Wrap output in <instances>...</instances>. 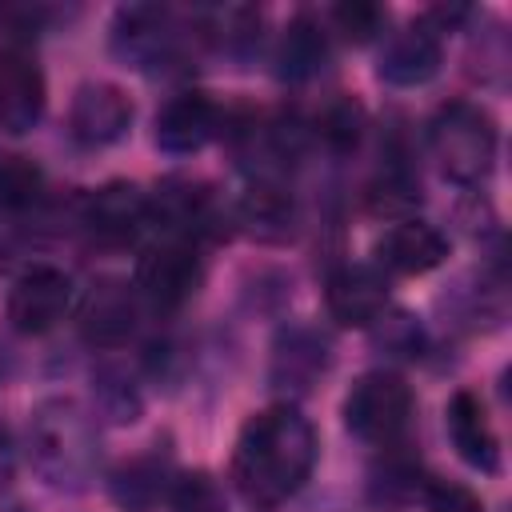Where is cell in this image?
<instances>
[{
  "instance_id": "6da1fadb",
  "label": "cell",
  "mask_w": 512,
  "mask_h": 512,
  "mask_svg": "<svg viewBox=\"0 0 512 512\" xmlns=\"http://www.w3.org/2000/svg\"><path fill=\"white\" fill-rule=\"evenodd\" d=\"M312 460H316L312 424L296 408L276 404L256 412L240 428V440L232 452V484L248 504L272 508L308 480Z\"/></svg>"
},
{
  "instance_id": "7a4b0ae2",
  "label": "cell",
  "mask_w": 512,
  "mask_h": 512,
  "mask_svg": "<svg viewBox=\"0 0 512 512\" xmlns=\"http://www.w3.org/2000/svg\"><path fill=\"white\" fill-rule=\"evenodd\" d=\"M432 148H436V160L440 168L452 176V180H476L488 172L492 164V152H496V128L488 120V112H480L476 104H448L436 112L432 120Z\"/></svg>"
},
{
  "instance_id": "3957f363",
  "label": "cell",
  "mask_w": 512,
  "mask_h": 512,
  "mask_svg": "<svg viewBox=\"0 0 512 512\" xmlns=\"http://www.w3.org/2000/svg\"><path fill=\"white\" fill-rule=\"evenodd\" d=\"M412 420V392L396 372H368L344 400V424L372 444H392Z\"/></svg>"
},
{
  "instance_id": "277c9868",
  "label": "cell",
  "mask_w": 512,
  "mask_h": 512,
  "mask_svg": "<svg viewBox=\"0 0 512 512\" xmlns=\"http://www.w3.org/2000/svg\"><path fill=\"white\" fill-rule=\"evenodd\" d=\"M68 300H72V280L60 268L36 264V268H28L12 284V292H8V320H12L16 332L40 336V332H48V328H56L64 320Z\"/></svg>"
},
{
  "instance_id": "5b68a950",
  "label": "cell",
  "mask_w": 512,
  "mask_h": 512,
  "mask_svg": "<svg viewBox=\"0 0 512 512\" xmlns=\"http://www.w3.org/2000/svg\"><path fill=\"white\" fill-rule=\"evenodd\" d=\"M200 284V256L192 244L184 240H164L152 244L140 260H136V288L160 304V308H176L184 304Z\"/></svg>"
},
{
  "instance_id": "8992f818",
  "label": "cell",
  "mask_w": 512,
  "mask_h": 512,
  "mask_svg": "<svg viewBox=\"0 0 512 512\" xmlns=\"http://www.w3.org/2000/svg\"><path fill=\"white\" fill-rule=\"evenodd\" d=\"M68 124H72V136H76L80 144H92V148L112 144V140H120V136L128 132V124H132V100H128V92L116 88V84H104V80L84 84V88L76 92V100H72Z\"/></svg>"
},
{
  "instance_id": "52a82bcc",
  "label": "cell",
  "mask_w": 512,
  "mask_h": 512,
  "mask_svg": "<svg viewBox=\"0 0 512 512\" xmlns=\"http://www.w3.org/2000/svg\"><path fill=\"white\" fill-rule=\"evenodd\" d=\"M148 220V200L136 184H104L84 204V224L100 244H128Z\"/></svg>"
},
{
  "instance_id": "ba28073f",
  "label": "cell",
  "mask_w": 512,
  "mask_h": 512,
  "mask_svg": "<svg viewBox=\"0 0 512 512\" xmlns=\"http://www.w3.org/2000/svg\"><path fill=\"white\" fill-rule=\"evenodd\" d=\"M448 256V240L420 220H404L388 228L376 244V264L392 276H424Z\"/></svg>"
},
{
  "instance_id": "9c48e42d",
  "label": "cell",
  "mask_w": 512,
  "mask_h": 512,
  "mask_svg": "<svg viewBox=\"0 0 512 512\" xmlns=\"http://www.w3.org/2000/svg\"><path fill=\"white\" fill-rule=\"evenodd\" d=\"M44 112V76L20 52H0V128L28 132Z\"/></svg>"
},
{
  "instance_id": "30bf717a",
  "label": "cell",
  "mask_w": 512,
  "mask_h": 512,
  "mask_svg": "<svg viewBox=\"0 0 512 512\" xmlns=\"http://www.w3.org/2000/svg\"><path fill=\"white\" fill-rule=\"evenodd\" d=\"M388 304V284L376 268H340L328 280V312L344 328L372 324Z\"/></svg>"
},
{
  "instance_id": "8fae6325",
  "label": "cell",
  "mask_w": 512,
  "mask_h": 512,
  "mask_svg": "<svg viewBox=\"0 0 512 512\" xmlns=\"http://www.w3.org/2000/svg\"><path fill=\"white\" fill-rule=\"evenodd\" d=\"M448 432H452V444L460 452L464 464L480 468V472H492L500 464V448H496V432L488 424V412H484V400L468 388H460L448 404Z\"/></svg>"
},
{
  "instance_id": "7c38bea8",
  "label": "cell",
  "mask_w": 512,
  "mask_h": 512,
  "mask_svg": "<svg viewBox=\"0 0 512 512\" xmlns=\"http://www.w3.org/2000/svg\"><path fill=\"white\" fill-rule=\"evenodd\" d=\"M212 132H216V104H212L204 92H184V96H176V100L160 112V124H156V140H160L168 152H192V148H200Z\"/></svg>"
},
{
  "instance_id": "4fadbf2b",
  "label": "cell",
  "mask_w": 512,
  "mask_h": 512,
  "mask_svg": "<svg viewBox=\"0 0 512 512\" xmlns=\"http://www.w3.org/2000/svg\"><path fill=\"white\" fill-rule=\"evenodd\" d=\"M436 64H440V40H436V32H428L424 24H416V28L400 32L392 40L380 72L392 84H420V80H428L436 72Z\"/></svg>"
},
{
  "instance_id": "5bb4252c",
  "label": "cell",
  "mask_w": 512,
  "mask_h": 512,
  "mask_svg": "<svg viewBox=\"0 0 512 512\" xmlns=\"http://www.w3.org/2000/svg\"><path fill=\"white\" fill-rule=\"evenodd\" d=\"M128 332H132V300L116 284L100 288L84 312V336L92 344H120Z\"/></svg>"
},
{
  "instance_id": "9a60e30c",
  "label": "cell",
  "mask_w": 512,
  "mask_h": 512,
  "mask_svg": "<svg viewBox=\"0 0 512 512\" xmlns=\"http://www.w3.org/2000/svg\"><path fill=\"white\" fill-rule=\"evenodd\" d=\"M316 128H320V136H324L332 148H352V144L360 140V132H364V108H360L352 96L336 92V96L320 108Z\"/></svg>"
},
{
  "instance_id": "2e32d148",
  "label": "cell",
  "mask_w": 512,
  "mask_h": 512,
  "mask_svg": "<svg viewBox=\"0 0 512 512\" xmlns=\"http://www.w3.org/2000/svg\"><path fill=\"white\" fill-rule=\"evenodd\" d=\"M280 60H284V72H288V76H308V72L324 60V36H320V28H316L308 16H300V20L288 28Z\"/></svg>"
},
{
  "instance_id": "e0dca14e",
  "label": "cell",
  "mask_w": 512,
  "mask_h": 512,
  "mask_svg": "<svg viewBox=\"0 0 512 512\" xmlns=\"http://www.w3.org/2000/svg\"><path fill=\"white\" fill-rule=\"evenodd\" d=\"M44 188V176L32 160L12 156L8 164H0V208H28Z\"/></svg>"
},
{
  "instance_id": "ac0fdd59",
  "label": "cell",
  "mask_w": 512,
  "mask_h": 512,
  "mask_svg": "<svg viewBox=\"0 0 512 512\" xmlns=\"http://www.w3.org/2000/svg\"><path fill=\"white\" fill-rule=\"evenodd\" d=\"M336 24H340V32L348 36V40H372L376 32H380V24H384V12L376 8V4H360V0H352V4H336Z\"/></svg>"
},
{
  "instance_id": "d6986e66",
  "label": "cell",
  "mask_w": 512,
  "mask_h": 512,
  "mask_svg": "<svg viewBox=\"0 0 512 512\" xmlns=\"http://www.w3.org/2000/svg\"><path fill=\"white\" fill-rule=\"evenodd\" d=\"M176 512H220V500H216V488L208 484V476H188L180 484Z\"/></svg>"
},
{
  "instance_id": "ffe728a7",
  "label": "cell",
  "mask_w": 512,
  "mask_h": 512,
  "mask_svg": "<svg viewBox=\"0 0 512 512\" xmlns=\"http://www.w3.org/2000/svg\"><path fill=\"white\" fill-rule=\"evenodd\" d=\"M432 504H436V512H480L464 488H444V484L432 488Z\"/></svg>"
}]
</instances>
